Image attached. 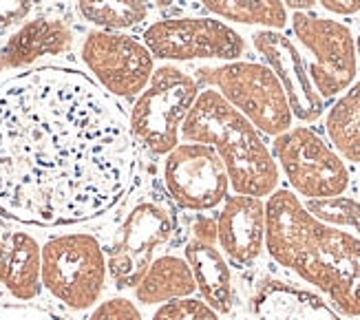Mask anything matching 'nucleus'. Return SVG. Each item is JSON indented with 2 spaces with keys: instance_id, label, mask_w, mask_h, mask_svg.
<instances>
[{
  "instance_id": "10",
  "label": "nucleus",
  "mask_w": 360,
  "mask_h": 320,
  "mask_svg": "<svg viewBox=\"0 0 360 320\" xmlns=\"http://www.w3.org/2000/svg\"><path fill=\"white\" fill-rule=\"evenodd\" d=\"M294 36L314 56L307 67L319 95L336 98L347 91L356 77V44L349 27L307 11H294Z\"/></svg>"
},
{
  "instance_id": "24",
  "label": "nucleus",
  "mask_w": 360,
  "mask_h": 320,
  "mask_svg": "<svg viewBox=\"0 0 360 320\" xmlns=\"http://www.w3.org/2000/svg\"><path fill=\"white\" fill-rule=\"evenodd\" d=\"M153 320H221L203 298L186 296L158 305Z\"/></svg>"
},
{
  "instance_id": "25",
  "label": "nucleus",
  "mask_w": 360,
  "mask_h": 320,
  "mask_svg": "<svg viewBox=\"0 0 360 320\" xmlns=\"http://www.w3.org/2000/svg\"><path fill=\"white\" fill-rule=\"evenodd\" d=\"M86 320H144L139 312L137 302L127 296H113L100 300L96 307L91 309Z\"/></svg>"
},
{
  "instance_id": "30",
  "label": "nucleus",
  "mask_w": 360,
  "mask_h": 320,
  "mask_svg": "<svg viewBox=\"0 0 360 320\" xmlns=\"http://www.w3.org/2000/svg\"><path fill=\"white\" fill-rule=\"evenodd\" d=\"M281 3L285 5V9L292 7L294 11H307L316 5V0H281Z\"/></svg>"
},
{
  "instance_id": "8",
  "label": "nucleus",
  "mask_w": 360,
  "mask_h": 320,
  "mask_svg": "<svg viewBox=\"0 0 360 320\" xmlns=\"http://www.w3.org/2000/svg\"><path fill=\"white\" fill-rule=\"evenodd\" d=\"M173 234L175 217L166 205L150 199L135 203L106 252V269L117 290H135L150 267L155 252Z\"/></svg>"
},
{
  "instance_id": "22",
  "label": "nucleus",
  "mask_w": 360,
  "mask_h": 320,
  "mask_svg": "<svg viewBox=\"0 0 360 320\" xmlns=\"http://www.w3.org/2000/svg\"><path fill=\"white\" fill-rule=\"evenodd\" d=\"M203 7L219 18L241 25H259L261 29H283L288 9L281 0H201Z\"/></svg>"
},
{
  "instance_id": "19",
  "label": "nucleus",
  "mask_w": 360,
  "mask_h": 320,
  "mask_svg": "<svg viewBox=\"0 0 360 320\" xmlns=\"http://www.w3.org/2000/svg\"><path fill=\"white\" fill-rule=\"evenodd\" d=\"M135 300L139 305H164L168 300H177L186 296H195L197 283L193 269L184 256L177 254H162L153 259L146 274L135 287Z\"/></svg>"
},
{
  "instance_id": "31",
  "label": "nucleus",
  "mask_w": 360,
  "mask_h": 320,
  "mask_svg": "<svg viewBox=\"0 0 360 320\" xmlns=\"http://www.w3.org/2000/svg\"><path fill=\"white\" fill-rule=\"evenodd\" d=\"M354 44H356V58H360V36L354 40Z\"/></svg>"
},
{
  "instance_id": "17",
  "label": "nucleus",
  "mask_w": 360,
  "mask_h": 320,
  "mask_svg": "<svg viewBox=\"0 0 360 320\" xmlns=\"http://www.w3.org/2000/svg\"><path fill=\"white\" fill-rule=\"evenodd\" d=\"M184 259L193 269L197 292L217 314H230L232 309V271L230 263L217 245L201 243L197 238L184 248Z\"/></svg>"
},
{
  "instance_id": "4",
  "label": "nucleus",
  "mask_w": 360,
  "mask_h": 320,
  "mask_svg": "<svg viewBox=\"0 0 360 320\" xmlns=\"http://www.w3.org/2000/svg\"><path fill=\"white\" fill-rule=\"evenodd\" d=\"M42 287L73 312L93 309L108 279L106 252L89 232H71L42 245Z\"/></svg>"
},
{
  "instance_id": "9",
  "label": "nucleus",
  "mask_w": 360,
  "mask_h": 320,
  "mask_svg": "<svg viewBox=\"0 0 360 320\" xmlns=\"http://www.w3.org/2000/svg\"><path fill=\"white\" fill-rule=\"evenodd\" d=\"M144 44L155 60L234 62L245 53L243 38L230 25L214 18H166L146 27Z\"/></svg>"
},
{
  "instance_id": "7",
  "label": "nucleus",
  "mask_w": 360,
  "mask_h": 320,
  "mask_svg": "<svg viewBox=\"0 0 360 320\" xmlns=\"http://www.w3.org/2000/svg\"><path fill=\"white\" fill-rule=\"evenodd\" d=\"M272 157L288 177L294 195L327 199L338 197L349 188L352 174L345 159L307 126L276 135Z\"/></svg>"
},
{
  "instance_id": "26",
  "label": "nucleus",
  "mask_w": 360,
  "mask_h": 320,
  "mask_svg": "<svg viewBox=\"0 0 360 320\" xmlns=\"http://www.w3.org/2000/svg\"><path fill=\"white\" fill-rule=\"evenodd\" d=\"M31 9L34 0H0V31L22 25Z\"/></svg>"
},
{
  "instance_id": "15",
  "label": "nucleus",
  "mask_w": 360,
  "mask_h": 320,
  "mask_svg": "<svg viewBox=\"0 0 360 320\" xmlns=\"http://www.w3.org/2000/svg\"><path fill=\"white\" fill-rule=\"evenodd\" d=\"M42 245L22 230L0 228V285L18 300H34L42 292Z\"/></svg>"
},
{
  "instance_id": "27",
  "label": "nucleus",
  "mask_w": 360,
  "mask_h": 320,
  "mask_svg": "<svg viewBox=\"0 0 360 320\" xmlns=\"http://www.w3.org/2000/svg\"><path fill=\"white\" fill-rule=\"evenodd\" d=\"M0 320H62L51 312L29 305H0Z\"/></svg>"
},
{
  "instance_id": "2",
  "label": "nucleus",
  "mask_w": 360,
  "mask_h": 320,
  "mask_svg": "<svg viewBox=\"0 0 360 320\" xmlns=\"http://www.w3.org/2000/svg\"><path fill=\"white\" fill-rule=\"evenodd\" d=\"M265 250L338 312L360 316V236L311 217L292 190L276 188L265 201Z\"/></svg>"
},
{
  "instance_id": "6",
  "label": "nucleus",
  "mask_w": 360,
  "mask_h": 320,
  "mask_svg": "<svg viewBox=\"0 0 360 320\" xmlns=\"http://www.w3.org/2000/svg\"><path fill=\"white\" fill-rule=\"evenodd\" d=\"M195 79L214 87L261 133L276 137L292 128L294 115L285 91L268 64L234 60L219 67H201Z\"/></svg>"
},
{
  "instance_id": "14",
  "label": "nucleus",
  "mask_w": 360,
  "mask_h": 320,
  "mask_svg": "<svg viewBox=\"0 0 360 320\" xmlns=\"http://www.w3.org/2000/svg\"><path fill=\"white\" fill-rule=\"evenodd\" d=\"M217 243L230 263L252 265L265 250V201L250 195L226 197L217 217Z\"/></svg>"
},
{
  "instance_id": "18",
  "label": "nucleus",
  "mask_w": 360,
  "mask_h": 320,
  "mask_svg": "<svg viewBox=\"0 0 360 320\" xmlns=\"http://www.w3.org/2000/svg\"><path fill=\"white\" fill-rule=\"evenodd\" d=\"M259 320H347L334 307L301 287L268 283L255 300Z\"/></svg>"
},
{
  "instance_id": "5",
  "label": "nucleus",
  "mask_w": 360,
  "mask_h": 320,
  "mask_svg": "<svg viewBox=\"0 0 360 320\" xmlns=\"http://www.w3.org/2000/svg\"><path fill=\"white\" fill-rule=\"evenodd\" d=\"M199 95V82L173 64L153 71L131 108L133 137L153 155H168L179 143L181 124Z\"/></svg>"
},
{
  "instance_id": "29",
  "label": "nucleus",
  "mask_w": 360,
  "mask_h": 320,
  "mask_svg": "<svg viewBox=\"0 0 360 320\" xmlns=\"http://www.w3.org/2000/svg\"><path fill=\"white\" fill-rule=\"evenodd\" d=\"M319 3L332 13L338 15H352L360 11V0H319Z\"/></svg>"
},
{
  "instance_id": "3",
  "label": "nucleus",
  "mask_w": 360,
  "mask_h": 320,
  "mask_svg": "<svg viewBox=\"0 0 360 320\" xmlns=\"http://www.w3.org/2000/svg\"><path fill=\"white\" fill-rule=\"evenodd\" d=\"M179 135L186 141L208 143L217 151L234 195L263 199L278 188V166L259 128L226 102L219 91H199Z\"/></svg>"
},
{
  "instance_id": "11",
  "label": "nucleus",
  "mask_w": 360,
  "mask_h": 320,
  "mask_svg": "<svg viewBox=\"0 0 360 320\" xmlns=\"http://www.w3.org/2000/svg\"><path fill=\"white\" fill-rule=\"evenodd\" d=\"M164 186L170 199L191 212L219 207L230 190L228 170L221 157L208 143H177L164 159Z\"/></svg>"
},
{
  "instance_id": "21",
  "label": "nucleus",
  "mask_w": 360,
  "mask_h": 320,
  "mask_svg": "<svg viewBox=\"0 0 360 320\" xmlns=\"http://www.w3.org/2000/svg\"><path fill=\"white\" fill-rule=\"evenodd\" d=\"M80 18L104 31H127L148 18L146 0H75Z\"/></svg>"
},
{
  "instance_id": "13",
  "label": "nucleus",
  "mask_w": 360,
  "mask_h": 320,
  "mask_svg": "<svg viewBox=\"0 0 360 320\" xmlns=\"http://www.w3.org/2000/svg\"><path fill=\"white\" fill-rule=\"evenodd\" d=\"M252 44L265 64L274 71L294 117L301 122H316L325 113V102L311 82L307 64L296 44L278 29H259L252 34Z\"/></svg>"
},
{
  "instance_id": "1",
  "label": "nucleus",
  "mask_w": 360,
  "mask_h": 320,
  "mask_svg": "<svg viewBox=\"0 0 360 320\" xmlns=\"http://www.w3.org/2000/svg\"><path fill=\"white\" fill-rule=\"evenodd\" d=\"M129 117L91 77L38 67L0 84V215L36 228L106 215L137 170Z\"/></svg>"
},
{
  "instance_id": "23",
  "label": "nucleus",
  "mask_w": 360,
  "mask_h": 320,
  "mask_svg": "<svg viewBox=\"0 0 360 320\" xmlns=\"http://www.w3.org/2000/svg\"><path fill=\"white\" fill-rule=\"evenodd\" d=\"M305 210L319 221L334 228H347L360 236V201L352 197H327V199H305Z\"/></svg>"
},
{
  "instance_id": "16",
  "label": "nucleus",
  "mask_w": 360,
  "mask_h": 320,
  "mask_svg": "<svg viewBox=\"0 0 360 320\" xmlns=\"http://www.w3.org/2000/svg\"><path fill=\"white\" fill-rule=\"evenodd\" d=\"M73 34L67 23L56 18H36L20 29L0 49V73L22 69L44 56H60L71 49Z\"/></svg>"
},
{
  "instance_id": "20",
  "label": "nucleus",
  "mask_w": 360,
  "mask_h": 320,
  "mask_svg": "<svg viewBox=\"0 0 360 320\" xmlns=\"http://www.w3.org/2000/svg\"><path fill=\"white\" fill-rule=\"evenodd\" d=\"M334 151L352 164H360V82L340 95L325 120Z\"/></svg>"
},
{
  "instance_id": "28",
  "label": "nucleus",
  "mask_w": 360,
  "mask_h": 320,
  "mask_svg": "<svg viewBox=\"0 0 360 320\" xmlns=\"http://www.w3.org/2000/svg\"><path fill=\"white\" fill-rule=\"evenodd\" d=\"M193 234L197 241L217 245V219L212 217H197L193 223Z\"/></svg>"
},
{
  "instance_id": "12",
  "label": "nucleus",
  "mask_w": 360,
  "mask_h": 320,
  "mask_svg": "<svg viewBox=\"0 0 360 320\" xmlns=\"http://www.w3.org/2000/svg\"><path fill=\"white\" fill-rule=\"evenodd\" d=\"M80 56L102 89L117 98L142 93L155 71V58L148 46L122 31H91L82 42Z\"/></svg>"
}]
</instances>
